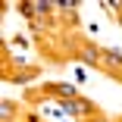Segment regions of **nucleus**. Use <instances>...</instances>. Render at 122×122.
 Returning <instances> with one entry per match:
<instances>
[{"label":"nucleus","instance_id":"3","mask_svg":"<svg viewBox=\"0 0 122 122\" xmlns=\"http://www.w3.org/2000/svg\"><path fill=\"white\" fill-rule=\"evenodd\" d=\"M103 66H107L110 72H116V69L122 66V53H119V50H103Z\"/></svg>","mask_w":122,"mask_h":122},{"label":"nucleus","instance_id":"4","mask_svg":"<svg viewBox=\"0 0 122 122\" xmlns=\"http://www.w3.org/2000/svg\"><path fill=\"white\" fill-rule=\"evenodd\" d=\"M0 116H3V122H13V116H16V103H13V100H3Z\"/></svg>","mask_w":122,"mask_h":122},{"label":"nucleus","instance_id":"5","mask_svg":"<svg viewBox=\"0 0 122 122\" xmlns=\"http://www.w3.org/2000/svg\"><path fill=\"white\" fill-rule=\"evenodd\" d=\"M19 13L25 16V19H31V16H35L38 10H35V3H22V6H19Z\"/></svg>","mask_w":122,"mask_h":122},{"label":"nucleus","instance_id":"2","mask_svg":"<svg viewBox=\"0 0 122 122\" xmlns=\"http://www.w3.org/2000/svg\"><path fill=\"white\" fill-rule=\"evenodd\" d=\"M78 56H81L85 66H97V63H103V50H100V47H94V44H85L81 50H78Z\"/></svg>","mask_w":122,"mask_h":122},{"label":"nucleus","instance_id":"1","mask_svg":"<svg viewBox=\"0 0 122 122\" xmlns=\"http://www.w3.org/2000/svg\"><path fill=\"white\" fill-rule=\"evenodd\" d=\"M60 110H66L69 116H75V119H85V116H94V103L85 100V97H63L60 100Z\"/></svg>","mask_w":122,"mask_h":122},{"label":"nucleus","instance_id":"7","mask_svg":"<svg viewBox=\"0 0 122 122\" xmlns=\"http://www.w3.org/2000/svg\"><path fill=\"white\" fill-rule=\"evenodd\" d=\"M119 78H122V69H119Z\"/></svg>","mask_w":122,"mask_h":122},{"label":"nucleus","instance_id":"8","mask_svg":"<svg viewBox=\"0 0 122 122\" xmlns=\"http://www.w3.org/2000/svg\"><path fill=\"white\" fill-rule=\"evenodd\" d=\"M119 25H122V19H119Z\"/></svg>","mask_w":122,"mask_h":122},{"label":"nucleus","instance_id":"6","mask_svg":"<svg viewBox=\"0 0 122 122\" xmlns=\"http://www.w3.org/2000/svg\"><path fill=\"white\" fill-rule=\"evenodd\" d=\"M35 75H38V69H28V72H22V75H13V81H28Z\"/></svg>","mask_w":122,"mask_h":122}]
</instances>
